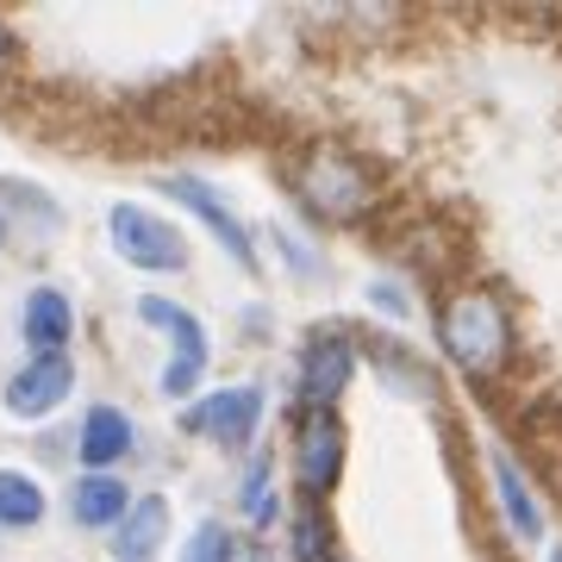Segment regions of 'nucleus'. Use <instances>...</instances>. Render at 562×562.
I'll use <instances>...</instances> for the list:
<instances>
[{
  "label": "nucleus",
  "instance_id": "obj_14",
  "mask_svg": "<svg viewBox=\"0 0 562 562\" xmlns=\"http://www.w3.org/2000/svg\"><path fill=\"white\" fill-rule=\"evenodd\" d=\"M25 338L38 344L44 357L63 350V338H69V301H63L57 288H38V294L25 301Z\"/></svg>",
  "mask_w": 562,
  "mask_h": 562
},
{
  "label": "nucleus",
  "instance_id": "obj_4",
  "mask_svg": "<svg viewBox=\"0 0 562 562\" xmlns=\"http://www.w3.org/2000/svg\"><path fill=\"white\" fill-rule=\"evenodd\" d=\"M113 244H120L125 262H138V269H162V276H176L181 262H188V244L169 220L157 213H144V206H113Z\"/></svg>",
  "mask_w": 562,
  "mask_h": 562
},
{
  "label": "nucleus",
  "instance_id": "obj_2",
  "mask_svg": "<svg viewBox=\"0 0 562 562\" xmlns=\"http://www.w3.org/2000/svg\"><path fill=\"white\" fill-rule=\"evenodd\" d=\"M294 194L306 201V213H319V220H357L362 206H369V169L357 157H344V150H313V157L294 169Z\"/></svg>",
  "mask_w": 562,
  "mask_h": 562
},
{
  "label": "nucleus",
  "instance_id": "obj_3",
  "mask_svg": "<svg viewBox=\"0 0 562 562\" xmlns=\"http://www.w3.org/2000/svg\"><path fill=\"white\" fill-rule=\"evenodd\" d=\"M138 319L176 338V362L162 369V394H176V401H181V394H194V375L206 369V331H201V319H194V313H181L176 301H162V294H144Z\"/></svg>",
  "mask_w": 562,
  "mask_h": 562
},
{
  "label": "nucleus",
  "instance_id": "obj_16",
  "mask_svg": "<svg viewBox=\"0 0 562 562\" xmlns=\"http://www.w3.org/2000/svg\"><path fill=\"white\" fill-rule=\"evenodd\" d=\"M294 550H301V562H331V531H325L319 513L294 519Z\"/></svg>",
  "mask_w": 562,
  "mask_h": 562
},
{
  "label": "nucleus",
  "instance_id": "obj_17",
  "mask_svg": "<svg viewBox=\"0 0 562 562\" xmlns=\"http://www.w3.org/2000/svg\"><path fill=\"white\" fill-rule=\"evenodd\" d=\"M181 562H232V538H225V525L206 519L194 538H188V557Z\"/></svg>",
  "mask_w": 562,
  "mask_h": 562
},
{
  "label": "nucleus",
  "instance_id": "obj_5",
  "mask_svg": "<svg viewBox=\"0 0 562 562\" xmlns=\"http://www.w3.org/2000/svg\"><path fill=\"white\" fill-rule=\"evenodd\" d=\"M294 475L306 494H331L344 475V425L338 413H301L294 425Z\"/></svg>",
  "mask_w": 562,
  "mask_h": 562
},
{
  "label": "nucleus",
  "instance_id": "obj_7",
  "mask_svg": "<svg viewBox=\"0 0 562 562\" xmlns=\"http://www.w3.org/2000/svg\"><path fill=\"white\" fill-rule=\"evenodd\" d=\"M357 375V357H350V338L344 331H319L301 357V401L306 413H331V401L344 394V382Z\"/></svg>",
  "mask_w": 562,
  "mask_h": 562
},
{
  "label": "nucleus",
  "instance_id": "obj_10",
  "mask_svg": "<svg viewBox=\"0 0 562 562\" xmlns=\"http://www.w3.org/2000/svg\"><path fill=\"white\" fill-rule=\"evenodd\" d=\"M132 450V419H125L120 406H94L88 419H81V462L88 469H106V462H120Z\"/></svg>",
  "mask_w": 562,
  "mask_h": 562
},
{
  "label": "nucleus",
  "instance_id": "obj_6",
  "mask_svg": "<svg viewBox=\"0 0 562 562\" xmlns=\"http://www.w3.org/2000/svg\"><path fill=\"white\" fill-rule=\"evenodd\" d=\"M257 413H262V394L257 387H220V394H206L181 413L188 431H201V438H220L225 450H244V438L257 431Z\"/></svg>",
  "mask_w": 562,
  "mask_h": 562
},
{
  "label": "nucleus",
  "instance_id": "obj_15",
  "mask_svg": "<svg viewBox=\"0 0 562 562\" xmlns=\"http://www.w3.org/2000/svg\"><path fill=\"white\" fill-rule=\"evenodd\" d=\"M44 513V494L25 475H13V469H0V525H32Z\"/></svg>",
  "mask_w": 562,
  "mask_h": 562
},
{
  "label": "nucleus",
  "instance_id": "obj_11",
  "mask_svg": "<svg viewBox=\"0 0 562 562\" xmlns=\"http://www.w3.org/2000/svg\"><path fill=\"white\" fill-rule=\"evenodd\" d=\"M162 531H169V506L150 494V501H138L132 513H125L120 538H113V557L120 562H150V550L162 543Z\"/></svg>",
  "mask_w": 562,
  "mask_h": 562
},
{
  "label": "nucleus",
  "instance_id": "obj_13",
  "mask_svg": "<svg viewBox=\"0 0 562 562\" xmlns=\"http://www.w3.org/2000/svg\"><path fill=\"white\" fill-rule=\"evenodd\" d=\"M69 506H76V519L81 525H125V513H132V494H125L113 475H88V482L69 494Z\"/></svg>",
  "mask_w": 562,
  "mask_h": 562
},
{
  "label": "nucleus",
  "instance_id": "obj_18",
  "mask_svg": "<svg viewBox=\"0 0 562 562\" xmlns=\"http://www.w3.org/2000/svg\"><path fill=\"white\" fill-rule=\"evenodd\" d=\"M550 562H562V550H557V557H550Z\"/></svg>",
  "mask_w": 562,
  "mask_h": 562
},
{
  "label": "nucleus",
  "instance_id": "obj_9",
  "mask_svg": "<svg viewBox=\"0 0 562 562\" xmlns=\"http://www.w3.org/2000/svg\"><path fill=\"white\" fill-rule=\"evenodd\" d=\"M169 194L194 206V213H201V220L213 225V232H220V244L232 250V257H238V262H250V232H244V220H232V213H225V201L213 194V188H206V181L176 176V181H169Z\"/></svg>",
  "mask_w": 562,
  "mask_h": 562
},
{
  "label": "nucleus",
  "instance_id": "obj_12",
  "mask_svg": "<svg viewBox=\"0 0 562 562\" xmlns=\"http://www.w3.org/2000/svg\"><path fill=\"white\" fill-rule=\"evenodd\" d=\"M494 487H501L506 525H513L519 538H543V513H538V501H531V487H525L519 462L506 457V450H494Z\"/></svg>",
  "mask_w": 562,
  "mask_h": 562
},
{
  "label": "nucleus",
  "instance_id": "obj_1",
  "mask_svg": "<svg viewBox=\"0 0 562 562\" xmlns=\"http://www.w3.org/2000/svg\"><path fill=\"white\" fill-rule=\"evenodd\" d=\"M438 338L450 350V362L469 369V375H487V369H501L513 357V319H506L501 294H487V288H469V294H457L443 306Z\"/></svg>",
  "mask_w": 562,
  "mask_h": 562
},
{
  "label": "nucleus",
  "instance_id": "obj_8",
  "mask_svg": "<svg viewBox=\"0 0 562 562\" xmlns=\"http://www.w3.org/2000/svg\"><path fill=\"white\" fill-rule=\"evenodd\" d=\"M69 387H76L69 357H38V362H25L20 375L7 382V413H13V419H38V413L63 406V394H69Z\"/></svg>",
  "mask_w": 562,
  "mask_h": 562
}]
</instances>
